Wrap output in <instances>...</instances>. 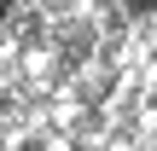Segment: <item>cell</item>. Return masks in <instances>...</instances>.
I'll return each instance as SVG.
<instances>
[{
	"mask_svg": "<svg viewBox=\"0 0 157 151\" xmlns=\"http://www.w3.org/2000/svg\"><path fill=\"white\" fill-rule=\"evenodd\" d=\"M128 6H134V12H151V6H157V0H128Z\"/></svg>",
	"mask_w": 157,
	"mask_h": 151,
	"instance_id": "1",
	"label": "cell"
},
{
	"mask_svg": "<svg viewBox=\"0 0 157 151\" xmlns=\"http://www.w3.org/2000/svg\"><path fill=\"white\" fill-rule=\"evenodd\" d=\"M6 12H12V0H0V17H6Z\"/></svg>",
	"mask_w": 157,
	"mask_h": 151,
	"instance_id": "2",
	"label": "cell"
}]
</instances>
